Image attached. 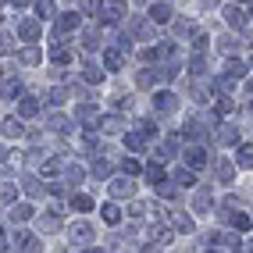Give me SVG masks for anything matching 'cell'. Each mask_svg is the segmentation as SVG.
Segmentation results:
<instances>
[{
  "instance_id": "16",
  "label": "cell",
  "mask_w": 253,
  "mask_h": 253,
  "mask_svg": "<svg viewBox=\"0 0 253 253\" xmlns=\"http://www.w3.org/2000/svg\"><path fill=\"white\" fill-rule=\"evenodd\" d=\"M22 61H25V64H36V61H40V50H25Z\"/></svg>"
},
{
  "instance_id": "5",
  "label": "cell",
  "mask_w": 253,
  "mask_h": 253,
  "mask_svg": "<svg viewBox=\"0 0 253 253\" xmlns=\"http://www.w3.org/2000/svg\"><path fill=\"white\" fill-rule=\"evenodd\" d=\"M36 14L40 18H50V14H54V4H50V0H36Z\"/></svg>"
},
{
  "instance_id": "6",
  "label": "cell",
  "mask_w": 253,
  "mask_h": 253,
  "mask_svg": "<svg viewBox=\"0 0 253 253\" xmlns=\"http://www.w3.org/2000/svg\"><path fill=\"white\" fill-rule=\"evenodd\" d=\"M150 14H154V22H168V18H171V11H168L164 4H154V11H150Z\"/></svg>"
},
{
  "instance_id": "4",
  "label": "cell",
  "mask_w": 253,
  "mask_h": 253,
  "mask_svg": "<svg viewBox=\"0 0 253 253\" xmlns=\"http://www.w3.org/2000/svg\"><path fill=\"white\" fill-rule=\"evenodd\" d=\"M171 107H175L171 93H157V111H171Z\"/></svg>"
},
{
  "instance_id": "18",
  "label": "cell",
  "mask_w": 253,
  "mask_h": 253,
  "mask_svg": "<svg viewBox=\"0 0 253 253\" xmlns=\"http://www.w3.org/2000/svg\"><path fill=\"white\" fill-rule=\"evenodd\" d=\"M4 93H7V96H14V93H22V86L11 79V82H4Z\"/></svg>"
},
{
  "instance_id": "1",
  "label": "cell",
  "mask_w": 253,
  "mask_h": 253,
  "mask_svg": "<svg viewBox=\"0 0 253 253\" xmlns=\"http://www.w3.org/2000/svg\"><path fill=\"white\" fill-rule=\"evenodd\" d=\"M185 164H193V168H204V164H207V154H204L200 146H193L189 154H185Z\"/></svg>"
},
{
  "instance_id": "15",
  "label": "cell",
  "mask_w": 253,
  "mask_h": 253,
  "mask_svg": "<svg viewBox=\"0 0 253 253\" xmlns=\"http://www.w3.org/2000/svg\"><path fill=\"white\" fill-rule=\"evenodd\" d=\"M175 178H178V185H193V182H196V178H193V171H178Z\"/></svg>"
},
{
  "instance_id": "3",
  "label": "cell",
  "mask_w": 253,
  "mask_h": 253,
  "mask_svg": "<svg viewBox=\"0 0 253 253\" xmlns=\"http://www.w3.org/2000/svg\"><path fill=\"white\" fill-rule=\"evenodd\" d=\"M104 221H107V225H118V221H122V214H118L114 204H104Z\"/></svg>"
},
{
  "instance_id": "7",
  "label": "cell",
  "mask_w": 253,
  "mask_h": 253,
  "mask_svg": "<svg viewBox=\"0 0 253 253\" xmlns=\"http://www.w3.org/2000/svg\"><path fill=\"white\" fill-rule=\"evenodd\" d=\"M18 111H22V118H32V114L40 111V104H36V100H22V107H18Z\"/></svg>"
},
{
  "instance_id": "22",
  "label": "cell",
  "mask_w": 253,
  "mask_h": 253,
  "mask_svg": "<svg viewBox=\"0 0 253 253\" xmlns=\"http://www.w3.org/2000/svg\"><path fill=\"white\" fill-rule=\"evenodd\" d=\"M0 250H7V235H4V228H0Z\"/></svg>"
},
{
  "instance_id": "11",
  "label": "cell",
  "mask_w": 253,
  "mask_h": 253,
  "mask_svg": "<svg viewBox=\"0 0 253 253\" xmlns=\"http://www.w3.org/2000/svg\"><path fill=\"white\" fill-rule=\"evenodd\" d=\"M107 68H122V54H118V50H107Z\"/></svg>"
},
{
  "instance_id": "10",
  "label": "cell",
  "mask_w": 253,
  "mask_h": 253,
  "mask_svg": "<svg viewBox=\"0 0 253 253\" xmlns=\"http://www.w3.org/2000/svg\"><path fill=\"white\" fill-rule=\"evenodd\" d=\"M4 132H7V136H22V125H18V118H11V122H4Z\"/></svg>"
},
{
  "instance_id": "2",
  "label": "cell",
  "mask_w": 253,
  "mask_h": 253,
  "mask_svg": "<svg viewBox=\"0 0 253 253\" xmlns=\"http://www.w3.org/2000/svg\"><path fill=\"white\" fill-rule=\"evenodd\" d=\"M29 217H32V207L29 204H14L11 207V221H29Z\"/></svg>"
},
{
  "instance_id": "13",
  "label": "cell",
  "mask_w": 253,
  "mask_h": 253,
  "mask_svg": "<svg viewBox=\"0 0 253 253\" xmlns=\"http://www.w3.org/2000/svg\"><path fill=\"white\" fill-rule=\"evenodd\" d=\"M18 29H22V36H29V40H36V32H40V29H36V22H22Z\"/></svg>"
},
{
  "instance_id": "9",
  "label": "cell",
  "mask_w": 253,
  "mask_h": 253,
  "mask_svg": "<svg viewBox=\"0 0 253 253\" xmlns=\"http://www.w3.org/2000/svg\"><path fill=\"white\" fill-rule=\"evenodd\" d=\"M146 178L161 185V182H164V171H161V168H157V164H150V168H146Z\"/></svg>"
},
{
  "instance_id": "8",
  "label": "cell",
  "mask_w": 253,
  "mask_h": 253,
  "mask_svg": "<svg viewBox=\"0 0 253 253\" xmlns=\"http://www.w3.org/2000/svg\"><path fill=\"white\" fill-rule=\"evenodd\" d=\"M72 232L79 235V243H89V235H93V228H89V225H82V221H79V225H75Z\"/></svg>"
},
{
  "instance_id": "23",
  "label": "cell",
  "mask_w": 253,
  "mask_h": 253,
  "mask_svg": "<svg viewBox=\"0 0 253 253\" xmlns=\"http://www.w3.org/2000/svg\"><path fill=\"white\" fill-rule=\"evenodd\" d=\"M4 157H7V150H4V146H0V164H4Z\"/></svg>"
},
{
  "instance_id": "21",
  "label": "cell",
  "mask_w": 253,
  "mask_h": 253,
  "mask_svg": "<svg viewBox=\"0 0 253 253\" xmlns=\"http://www.w3.org/2000/svg\"><path fill=\"white\" fill-rule=\"evenodd\" d=\"M125 143H128V146H132V150H139V146H143V136H128V139H125Z\"/></svg>"
},
{
  "instance_id": "12",
  "label": "cell",
  "mask_w": 253,
  "mask_h": 253,
  "mask_svg": "<svg viewBox=\"0 0 253 253\" xmlns=\"http://www.w3.org/2000/svg\"><path fill=\"white\" fill-rule=\"evenodd\" d=\"M250 154H253L250 143H246V146H239V164H243V168H250V164H253V157H250Z\"/></svg>"
},
{
  "instance_id": "24",
  "label": "cell",
  "mask_w": 253,
  "mask_h": 253,
  "mask_svg": "<svg viewBox=\"0 0 253 253\" xmlns=\"http://www.w3.org/2000/svg\"><path fill=\"white\" fill-rule=\"evenodd\" d=\"M89 253H100V250H89Z\"/></svg>"
},
{
  "instance_id": "20",
  "label": "cell",
  "mask_w": 253,
  "mask_h": 253,
  "mask_svg": "<svg viewBox=\"0 0 253 253\" xmlns=\"http://www.w3.org/2000/svg\"><path fill=\"white\" fill-rule=\"evenodd\" d=\"M243 72H246V68H243L239 61H228V75H243Z\"/></svg>"
},
{
  "instance_id": "17",
  "label": "cell",
  "mask_w": 253,
  "mask_h": 253,
  "mask_svg": "<svg viewBox=\"0 0 253 253\" xmlns=\"http://www.w3.org/2000/svg\"><path fill=\"white\" fill-rule=\"evenodd\" d=\"M235 228H243V232H250V217H246V214H235Z\"/></svg>"
},
{
  "instance_id": "14",
  "label": "cell",
  "mask_w": 253,
  "mask_h": 253,
  "mask_svg": "<svg viewBox=\"0 0 253 253\" xmlns=\"http://www.w3.org/2000/svg\"><path fill=\"white\" fill-rule=\"evenodd\" d=\"M79 25V14H64L61 18V29H75Z\"/></svg>"
},
{
  "instance_id": "19",
  "label": "cell",
  "mask_w": 253,
  "mask_h": 253,
  "mask_svg": "<svg viewBox=\"0 0 253 253\" xmlns=\"http://www.w3.org/2000/svg\"><path fill=\"white\" fill-rule=\"evenodd\" d=\"M72 204H75L79 211H89V196H75V200H72Z\"/></svg>"
}]
</instances>
